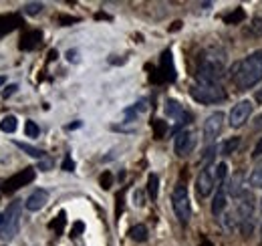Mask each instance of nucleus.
I'll use <instances>...</instances> for the list:
<instances>
[{"label":"nucleus","mask_w":262,"mask_h":246,"mask_svg":"<svg viewBox=\"0 0 262 246\" xmlns=\"http://www.w3.org/2000/svg\"><path fill=\"white\" fill-rule=\"evenodd\" d=\"M232 81L238 87V91H250L258 83H262V49L250 53L240 63H236Z\"/></svg>","instance_id":"1"},{"label":"nucleus","mask_w":262,"mask_h":246,"mask_svg":"<svg viewBox=\"0 0 262 246\" xmlns=\"http://www.w3.org/2000/svg\"><path fill=\"white\" fill-rule=\"evenodd\" d=\"M226 53L222 49H206L198 63V83H218L226 73Z\"/></svg>","instance_id":"2"},{"label":"nucleus","mask_w":262,"mask_h":246,"mask_svg":"<svg viewBox=\"0 0 262 246\" xmlns=\"http://www.w3.org/2000/svg\"><path fill=\"white\" fill-rule=\"evenodd\" d=\"M236 218H238L240 232L244 236H250L254 232V226H256V198H254L252 190H244L240 194L238 208H236Z\"/></svg>","instance_id":"3"},{"label":"nucleus","mask_w":262,"mask_h":246,"mask_svg":"<svg viewBox=\"0 0 262 246\" xmlns=\"http://www.w3.org/2000/svg\"><path fill=\"white\" fill-rule=\"evenodd\" d=\"M192 99L202 103V105H216L228 99V93L224 91V87L220 83H196L190 89Z\"/></svg>","instance_id":"4"},{"label":"nucleus","mask_w":262,"mask_h":246,"mask_svg":"<svg viewBox=\"0 0 262 246\" xmlns=\"http://www.w3.org/2000/svg\"><path fill=\"white\" fill-rule=\"evenodd\" d=\"M171 206H173V212H176V218L180 220V224H188V222H190V218H192L190 194H188V188L182 184V182L176 184V188H173Z\"/></svg>","instance_id":"5"},{"label":"nucleus","mask_w":262,"mask_h":246,"mask_svg":"<svg viewBox=\"0 0 262 246\" xmlns=\"http://www.w3.org/2000/svg\"><path fill=\"white\" fill-rule=\"evenodd\" d=\"M20 202H12L6 212H4V220H2V226H0V238L2 240H12L16 234H18V228H20Z\"/></svg>","instance_id":"6"},{"label":"nucleus","mask_w":262,"mask_h":246,"mask_svg":"<svg viewBox=\"0 0 262 246\" xmlns=\"http://www.w3.org/2000/svg\"><path fill=\"white\" fill-rule=\"evenodd\" d=\"M198 144V133L194 129H182L176 133V139H173V150L180 157H186L196 150Z\"/></svg>","instance_id":"7"},{"label":"nucleus","mask_w":262,"mask_h":246,"mask_svg":"<svg viewBox=\"0 0 262 246\" xmlns=\"http://www.w3.org/2000/svg\"><path fill=\"white\" fill-rule=\"evenodd\" d=\"M34 178H36V170H34V168H25V170L16 172L14 176H10L8 180H4V182H2V192L12 194V192H16V190H20V188L29 186Z\"/></svg>","instance_id":"8"},{"label":"nucleus","mask_w":262,"mask_h":246,"mask_svg":"<svg viewBox=\"0 0 262 246\" xmlns=\"http://www.w3.org/2000/svg\"><path fill=\"white\" fill-rule=\"evenodd\" d=\"M222 129H224V113H222V111H214V113L208 115V119L204 121V129H202L204 141H206L208 146H212L214 139L222 133Z\"/></svg>","instance_id":"9"},{"label":"nucleus","mask_w":262,"mask_h":246,"mask_svg":"<svg viewBox=\"0 0 262 246\" xmlns=\"http://www.w3.org/2000/svg\"><path fill=\"white\" fill-rule=\"evenodd\" d=\"M216 170L212 166H206L196 178V192L200 198H208L212 190L216 188Z\"/></svg>","instance_id":"10"},{"label":"nucleus","mask_w":262,"mask_h":246,"mask_svg":"<svg viewBox=\"0 0 262 246\" xmlns=\"http://www.w3.org/2000/svg\"><path fill=\"white\" fill-rule=\"evenodd\" d=\"M252 107H254V105H252V101H248V99L236 103V105L230 109V115H228L230 127H234V129L242 127L244 123L248 121V117H250V113H252Z\"/></svg>","instance_id":"11"},{"label":"nucleus","mask_w":262,"mask_h":246,"mask_svg":"<svg viewBox=\"0 0 262 246\" xmlns=\"http://www.w3.org/2000/svg\"><path fill=\"white\" fill-rule=\"evenodd\" d=\"M165 115L178 121V125L173 127V131H178V127H180V125L190 123V113H188V111H186L178 101H173V99H167V101H165Z\"/></svg>","instance_id":"12"},{"label":"nucleus","mask_w":262,"mask_h":246,"mask_svg":"<svg viewBox=\"0 0 262 246\" xmlns=\"http://www.w3.org/2000/svg\"><path fill=\"white\" fill-rule=\"evenodd\" d=\"M47 202H49V192L42 190V188H38V190H34L33 194L27 198L25 208H27L29 212H38V210H42V208L47 206Z\"/></svg>","instance_id":"13"},{"label":"nucleus","mask_w":262,"mask_h":246,"mask_svg":"<svg viewBox=\"0 0 262 246\" xmlns=\"http://www.w3.org/2000/svg\"><path fill=\"white\" fill-rule=\"evenodd\" d=\"M160 81H176V69H173V61H171V53L165 51L162 55V61H160Z\"/></svg>","instance_id":"14"},{"label":"nucleus","mask_w":262,"mask_h":246,"mask_svg":"<svg viewBox=\"0 0 262 246\" xmlns=\"http://www.w3.org/2000/svg\"><path fill=\"white\" fill-rule=\"evenodd\" d=\"M226 196H228L226 184L218 186V192H216L214 202H212V214L214 216H222L226 212Z\"/></svg>","instance_id":"15"},{"label":"nucleus","mask_w":262,"mask_h":246,"mask_svg":"<svg viewBox=\"0 0 262 246\" xmlns=\"http://www.w3.org/2000/svg\"><path fill=\"white\" fill-rule=\"evenodd\" d=\"M40 38H42V32L40 31H29L23 34L20 38V49L23 51H33L40 45Z\"/></svg>","instance_id":"16"},{"label":"nucleus","mask_w":262,"mask_h":246,"mask_svg":"<svg viewBox=\"0 0 262 246\" xmlns=\"http://www.w3.org/2000/svg\"><path fill=\"white\" fill-rule=\"evenodd\" d=\"M0 25H2L0 36H4V34H8L10 31H14V29L20 25V16H18V14H6V16H0Z\"/></svg>","instance_id":"17"},{"label":"nucleus","mask_w":262,"mask_h":246,"mask_svg":"<svg viewBox=\"0 0 262 246\" xmlns=\"http://www.w3.org/2000/svg\"><path fill=\"white\" fill-rule=\"evenodd\" d=\"M240 144H242V139L236 135V137H228V139H224L222 144H220V148H218V152L220 155H232L236 154V150L240 148Z\"/></svg>","instance_id":"18"},{"label":"nucleus","mask_w":262,"mask_h":246,"mask_svg":"<svg viewBox=\"0 0 262 246\" xmlns=\"http://www.w3.org/2000/svg\"><path fill=\"white\" fill-rule=\"evenodd\" d=\"M129 236H131V240H135V242H145V240H147V226H143V224L131 226Z\"/></svg>","instance_id":"19"},{"label":"nucleus","mask_w":262,"mask_h":246,"mask_svg":"<svg viewBox=\"0 0 262 246\" xmlns=\"http://www.w3.org/2000/svg\"><path fill=\"white\" fill-rule=\"evenodd\" d=\"M14 146L16 148H20L25 154H29L31 157H36V159H42V157H47V154L42 152V150H38V148H34L31 144H23V141H14Z\"/></svg>","instance_id":"20"},{"label":"nucleus","mask_w":262,"mask_h":246,"mask_svg":"<svg viewBox=\"0 0 262 246\" xmlns=\"http://www.w3.org/2000/svg\"><path fill=\"white\" fill-rule=\"evenodd\" d=\"M244 18H246V12H244V8L238 6V8H234L230 14L224 16V23H226V25H238V23H242Z\"/></svg>","instance_id":"21"},{"label":"nucleus","mask_w":262,"mask_h":246,"mask_svg":"<svg viewBox=\"0 0 262 246\" xmlns=\"http://www.w3.org/2000/svg\"><path fill=\"white\" fill-rule=\"evenodd\" d=\"M147 194H149L151 200L158 198V194H160V178H158V174H149V178H147Z\"/></svg>","instance_id":"22"},{"label":"nucleus","mask_w":262,"mask_h":246,"mask_svg":"<svg viewBox=\"0 0 262 246\" xmlns=\"http://www.w3.org/2000/svg\"><path fill=\"white\" fill-rule=\"evenodd\" d=\"M16 127H18V121H16L14 115H6V117L0 121V131H4V133H14Z\"/></svg>","instance_id":"23"},{"label":"nucleus","mask_w":262,"mask_h":246,"mask_svg":"<svg viewBox=\"0 0 262 246\" xmlns=\"http://www.w3.org/2000/svg\"><path fill=\"white\" fill-rule=\"evenodd\" d=\"M248 186H250V188H258V190H262V168H256V170L248 176Z\"/></svg>","instance_id":"24"},{"label":"nucleus","mask_w":262,"mask_h":246,"mask_svg":"<svg viewBox=\"0 0 262 246\" xmlns=\"http://www.w3.org/2000/svg\"><path fill=\"white\" fill-rule=\"evenodd\" d=\"M42 8H45V4H42V2H29V4H25V6H23V12H25V14H29V16H34V14L42 12Z\"/></svg>","instance_id":"25"},{"label":"nucleus","mask_w":262,"mask_h":246,"mask_svg":"<svg viewBox=\"0 0 262 246\" xmlns=\"http://www.w3.org/2000/svg\"><path fill=\"white\" fill-rule=\"evenodd\" d=\"M214 170H216V184L222 186L224 184V180H226V176H228V166L222 161V163H218Z\"/></svg>","instance_id":"26"},{"label":"nucleus","mask_w":262,"mask_h":246,"mask_svg":"<svg viewBox=\"0 0 262 246\" xmlns=\"http://www.w3.org/2000/svg\"><path fill=\"white\" fill-rule=\"evenodd\" d=\"M25 133H27V137H38V133H40V127L36 125L34 121H27L25 123Z\"/></svg>","instance_id":"27"},{"label":"nucleus","mask_w":262,"mask_h":246,"mask_svg":"<svg viewBox=\"0 0 262 246\" xmlns=\"http://www.w3.org/2000/svg\"><path fill=\"white\" fill-rule=\"evenodd\" d=\"M248 34H252V36H262V16H256V18L252 20V25H250V29H248Z\"/></svg>","instance_id":"28"},{"label":"nucleus","mask_w":262,"mask_h":246,"mask_svg":"<svg viewBox=\"0 0 262 246\" xmlns=\"http://www.w3.org/2000/svg\"><path fill=\"white\" fill-rule=\"evenodd\" d=\"M154 129H156V137H158V139H162V137H164V133L167 131V125H165L162 119H156V121H154Z\"/></svg>","instance_id":"29"},{"label":"nucleus","mask_w":262,"mask_h":246,"mask_svg":"<svg viewBox=\"0 0 262 246\" xmlns=\"http://www.w3.org/2000/svg\"><path fill=\"white\" fill-rule=\"evenodd\" d=\"M214 155H216V146H208V150H206L204 155H202V161H204V163H208V161H212V159H214Z\"/></svg>","instance_id":"30"},{"label":"nucleus","mask_w":262,"mask_h":246,"mask_svg":"<svg viewBox=\"0 0 262 246\" xmlns=\"http://www.w3.org/2000/svg\"><path fill=\"white\" fill-rule=\"evenodd\" d=\"M57 218H59V220H57V222H53V224H51V228H55L57 232H61V230H63V226H65V212H61Z\"/></svg>","instance_id":"31"},{"label":"nucleus","mask_w":262,"mask_h":246,"mask_svg":"<svg viewBox=\"0 0 262 246\" xmlns=\"http://www.w3.org/2000/svg\"><path fill=\"white\" fill-rule=\"evenodd\" d=\"M65 172H75V161L71 159V155L67 154L65 155V159H63V166H61Z\"/></svg>","instance_id":"32"},{"label":"nucleus","mask_w":262,"mask_h":246,"mask_svg":"<svg viewBox=\"0 0 262 246\" xmlns=\"http://www.w3.org/2000/svg\"><path fill=\"white\" fill-rule=\"evenodd\" d=\"M53 168V161L51 159H47V157H42L40 161H38V170H42V172H49Z\"/></svg>","instance_id":"33"},{"label":"nucleus","mask_w":262,"mask_h":246,"mask_svg":"<svg viewBox=\"0 0 262 246\" xmlns=\"http://www.w3.org/2000/svg\"><path fill=\"white\" fill-rule=\"evenodd\" d=\"M111 180H113V178H111V174H109V172H105V174L101 176V186H103L105 190H107V188H111Z\"/></svg>","instance_id":"34"},{"label":"nucleus","mask_w":262,"mask_h":246,"mask_svg":"<svg viewBox=\"0 0 262 246\" xmlns=\"http://www.w3.org/2000/svg\"><path fill=\"white\" fill-rule=\"evenodd\" d=\"M59 23H61L63 27H69V25H73V23H79V18H75V16H61Z\"/></svg>","instance_id":"35"},{"label":"nucleus","mask_w":262,"mask_h":246,"mask_svg":"<svg viewBox=\"0 0 262 246\" xmlns=\"http://www.w3.org/2000/svg\"><path fill=\"white\" fill-rule=\"evenodd\" d=\"M252 131H262V113L254 117V121H252Z\"/></svg>","instance_id":"36"},{"label":"nucleus","mask_w":262,"mask_h":246,"mask_svg":"<svg viewBox=\"0 0 262 246\" xmlns=\"http://www.w3.org/2000/svg\"><path fill=\"white\" fill-rule=\"evenodd\" d=\"M262 155V137L256 141V146H254V150H252V157H260Z\"/></svg>","instance_id":"37"},{"label":"nucleus","mask_w":262,"mask_h":246,"mask_svg":"<svg viewBox=\"0 0 262 246\" xmlns=\"http://www.w3.org/2000/svg\"><path fill=\"white\" fill-rule=\"evenodd\" d=\"M83 228H85V226H83V222H77V224L73 226V234H71V236H79V234L83 232Z\"/></svg>","instance_id":"38"},{"label":"nucleus","mask_w":262,"mask_h":246,"mask_svg":"<svg viewBox=\"0 0 262 246\" xmlns=\"http://www.w3.org/2000/svg\"><path fill=\"white\" fill-rule=\"evenodd\" d=\"M67 59H69V63H77L79 61V53L77 51H69L67 53Z\"/></svg>","instance_id":"39"},{"label":"nucleus","mask_w":262,"mask_h":246,"mask_svg":"<svg viewBox=\"0 0 262 246\" xmlns=\"http://www.w3.org/2000/svg\"><path fill=\"white\" fill-rule=\"evenodd\" d=\"M16 89H18V85H8V87L4 89V97H10L12 93H16Z\"/></svg>","instance_id":"40"},{"label":"nucleus","mask_w":262,"mask_h":246,"mask_svg":"<svg viewBox=\"0 0 262 246\" xmlns=\"http://www.w3.org/2000/svg\"><path fill=\"white\" fill-rule=\"evenodd\" d=\"M135 204H137V206H143V196H141V192H135Z\"/></svg>","instance_id":"41"},{"label":"nucleus","mask_w":262,"mask_h":246,"mask_svg":"<svg viewBox=\"0 0 262 246\" xmlns=\"http://www.w3.org/2000/svg\"><path fill=\"white\" fill-rule=\"evenodd\" d=\"M254 101H256V103H262V87L256 89V93H254Z\"/></svg>","instance_id":"42"},{"label":"nucleus","mask_w":262,"mask_h":246,"mask_svg":"<svg viewBox=\"0 0 262 246\" xmlns=\"http://www.w3.org/2000/svg\"><path fill=\"white\" fill-rule=\"evenodd\" d=\"M77 127H81V121H77V123H73V125H69L67 129H77Z\"/></svg>","instance_id":"43"},{"label":"nucleus","mask_w":262,"mask_h":246,"mask_svg":"<svg viewBox=\"0 0 262 246\" xmlns=\"http://www.w3.org/2000/svg\"><path fill=\"white\" fill-rule=\"evenodd\" d=\"M4 83H6V77H2V75H0V87H2Z\"/></svg>","instance_id":"44"},{"label":"nucleus","mask_w":262,"mask_h":246,"mask_svg":"<svg viewBox=\"0 0 262 246\" xmlns=\"http://www.w3.org/2000/svg\"><path fill=\"white\" fill-rule=\"evenodd\" d=\"M260 234H262V200H260Z\"/></svg>","instance_id":"45"},{"label":"nucleus","mask_w":262,"mask_h":246,"mask_svg":"<svg viewBox=\"0 0 262 246\" xmlns=\"http://www.w3.org/2000/svg\"><path fill=\"white\" fill-rule=\"evenodd\" d=\"M2 220H4V212H0V226H2Z\"/></svg>","instance_id":"46"}]
</instances>
